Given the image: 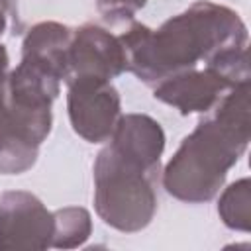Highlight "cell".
I'll list each match as a JSON object with an SVG mask.
<instances>
[{
    "label": "cell",
    "mask_w": 251,
    "mask_h": 251,
    "mask_svg": "<svg viewBox=\"0 0 251 251\" xmlns=\"http://www.w3.org/2000/svg\"><path fill=\"white\" fill-rule=\"evenodd\" d=\"M65 84L73 131L88 143H106L122 116V100L116 86L98 78H75Z\"/></svg>",
    "instance_id": "obj_5"
},
{
    "label": "cell",
    "mask_w": 251,
    "mask_h": 251,
    "mask_svg": "<svg viewBox=\"0 0 251 251\" xmlns=\"http://www.w3.org/2000/svg\"><path fill=\"white\" fill-rule=\"evenodd\" d=\"M165 131L161 124L147 114H122L108 143L151 169L161 167L165 151Z\"/></svg>",
    "instance_id": "obj_9"
},
{
    "label": "cell",
    "mask_w": 251,
    "mask_h": 251,
    "mask_svg": "<svg viewBox=\"0 0 251 251\" xmlns=\"http://www.w3.org/2000/svg\"><path fill=\"white\" fill-rule=\"evenodd\" d=\"M118 37L126 51L127 71L151 88L173 75L210 63L224 51L249 43L247 25L239 14L208 0L190 4L157 29L133 22Z\"/></svg>",
    "instance_id": "obj_1"
},
{
    "label": "cell",
    "mask_w": 251,
    "mask_h": 251,
    "mask_svg": "<svg viewBox=\"0 0 251 251\" xmlns=\"http://www.w3.org/2000/svg\"><path fill=\"white\" fill-rule=\"evenodd\" d=\"M8 73L10 57L0 43V173L22 175L35 165L39 147L51 133V126L31 120L10 102Z\"/></svg>",
    "instance_id": "obj_4"
},
{
    "label": "cell",
    "mask_w": 251,
    "mask_h": 251,
    "mask_svg": "<svg viewBox=\"0 0 251 251\" xmlns=\"http://www.w3.org/2000/svg\"><path fill=\"white\" fill-rule=\"evenodd\" d=\"M6 22H8V0H0V37L6 29Z\"/></svg>",
    "instance_id": "obj_14"
},
{
    "label": "cell",
    "mask_w": 251,
    "mask_h": 251,
    "mask_svg": "<svg viewBox=\"0 0 251 251\" xmlns=\"http://www.w3.org/2000/svg\"><path fill=\"white\" fill-rule=\"evenodd\" d=\"M124 71H127V61L118 35L96 24H82L73 29L65 82L75 78H98L112 82V78L120 76Z\"/></svg>",
    "instance_id": "obj_7"
},
{
    "label": "cell",
    "mask_w": 251,
    "mask_h": 251,
    "mask_svg": "<svg viewBox=\"0 0 251 251\" xmlns=\"http://www.w3.org/2000/svg\"><path fill=\"white\" fill-rule=\"evenodd\" d=\"M53 241L51 247L75 249L86 243L92 233L90 212L82 206H67L53 212Z\"/></svg>",
    "instance_id": "obj_11"
},
{
    "label": "cell",
    "mask_w": 251,
    "mask_h": 251,
    "mask_svg": "<svg viewBox=\"0 0 251 251\" xmlns=\"http://www.w3.org/2000/svg\"><path fill=\"white\" fill-rule=\"evenodd\" d=\"M147 4V0H96L100 16L108 24L131 22L133 16Z\"/></svg>",
    "instance_id": "obj_13"
},
{
    "label": "cell",
    "mask_w": 251,
    "mask_h": 251,
    "mask_svg": "<svg viewBox=\"0 0 251 251\" xmlns=\"http://www.w3.org/2000/svg\"><path fill=\"white\" fill-rule=\"evenodd\" d=\"M249 80L231 88L180 141L161 173L167 194L186 204L216 198L249 145Z\"/></svg>",
    "instance_id": "obj_2"
},
{
    "label": "cell",
    "mask_w": 251,
    "mask_h": 251,
    "mask_svg": "<svg viewBox=\"0 0 251 251\" xmlns=\"http://www.w3.org/2000/svg\"><path fill=\"white\" fill-rule=\"evenodd\" d=\"M92 176L94 210L106 226L122 233H137L151 224L157 212L159 169H151L108 143L96 155Z\"/></svg>",
    "instance_id": "obj_3"
},
{
    "label": "cell",
    "mask_w": 251,
    "mask_h": 251,
    "mask_svg": "<svg viewBox=\"0 0 251 251\" xmlns=\"http://www.w3.org/2000/svg\"><path fill=\"white\" fill-rule=\"evenodd\" d=\"M218 216L229 229L243 233L251 229V182L247 176L224 188L218 200Z\"/></svg>",
    "instance_id": "obj_12"
},
{
    "label": "cell",
    "mask_w": 251,
    "mask_h": 251,
    "mask_svg": "<svg viewBox=\"0 0 251 251\" xmlns=\"http://www.w3.org/2000/svg\"><path fill=\"white\" fill-rule=\"evenodd\" d=\"M235 86L237 82L227 75L204 65V69L182 71L161 80L153 86V96L155 100L178 110L182 116L208 114Z\"/></svg>",
    "instance_id": "obj_8"
},
{
    "label": "cell",
    "mask_w": 251,
    "mask_h": 251,
    "mask_svg": "<svg viewBox=\"0 0 251 251\" xmlns=\"http://www.w3.org/2000/svg\"><path fill=\"white\" fill-rule=\"evenodd\" d=\"M71 37L73 27L59 22H39L27 29L22 41V59L65 82Z\"/></svg>",
    "instance_id": "obj_10"
},
{
    "label": "cell",
    "mask_w": 251,
    "mask_h": 251,
    "mask_svg": "<svg viewBox=\"0 0 251 251\" xmlns=\"http://www.w3.org/2000/svg\"><path fill=\"white\" fill-rule=\"evenodd\" d=\"M53 212L27 190L0 194V249H47L53 241Z\"/></svg>",
    "instance_id": "obj_6"
}]
</instances>
